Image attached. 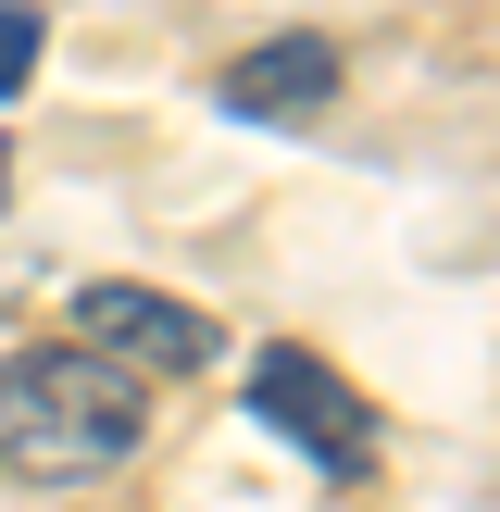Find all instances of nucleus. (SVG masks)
<instances>
[{"instance_id": "1", "label": "nucleus", "mask_w": 500, "mask_h": 512, "mask_svg": "<svg viewBox=\"0 0 500 512\" xmlns=\"http://www.w3.org/2000/svg\"><path fill=\"white\" fill-rule=\"evenodd\" d=\"M150 400L125 363H100V350H13L0 363V450H13L25 475H50V488H75V475H113L125 450H138Z\"/></svg>"}, {"instance_id": "2", "label": "nucleus", "mask_w": 500, "mask_h": 512, "mask_svg": "<svg viewBox=\"0 0 500 512\" xmlns=\"http://www.w3.org/2000/svg\"><path fill=\"white\" fill-rule=\"evenodd\" d=\"M250 425H275L313 475H363L375 463V400L350 388L325 350H288V338L250 350Z\"/></svg>"}, {"instance_id": "3", "label": "nucleus", "mask_w": 500, "mask_h": 512, "mask_svg": "<svg viewBox=\"0 0 500 512\" xmlns=\"http://www.w3.org/2000/svg\"><path fill=\"white\" fill-rule=\"evenodd\" d=\"M75 338L100 350V363H125V375H200V363H225V325L200 313V300H175V288H125V275H100V288H75Z\"/></svg>"}, {"instance_id": "4", "label": "nucleus", "mask_w": 500, "mask_h": 512, "mask_svg": "<svg viewBox=\"0 0 500 512\" xmlns=\"http://www.w3.org/2000/svg\"><path fill=\"white\" fill-rule=\"evenodd\" d=\"M213 100L238 125H313L325 100H338V38H313V25H288V38H263L250 63L213 75Z\"/></svg>"}, {"instance_id": "5", "label": "nucleus", "mask_w": 500, "mask_h": 512, "mask_svg": "<svg viewBox=\"0 0 500 512\" xmlns=\"http://www.w3.org/2000/svg\"><path fill=\"white\" fill-rule=\"evenodd\" d=\"M25 75H38V13H25V0H0V100H13Z\"/></svg>"}, {"instance_id": "6", "label": "nucleus", "mask_w": 500, "mask_h": 512, "mask_svg": "<svg viewBox=\"0 0 500 512\" xmlns=\"http://www.w3.org/2000/svg\"><path fill=\"white\" fill-rule=\"evenodd\" d=\"M0 150H13V138H0ZM0 188H13V163H0Z\"/></svg>"}]
</instances>
